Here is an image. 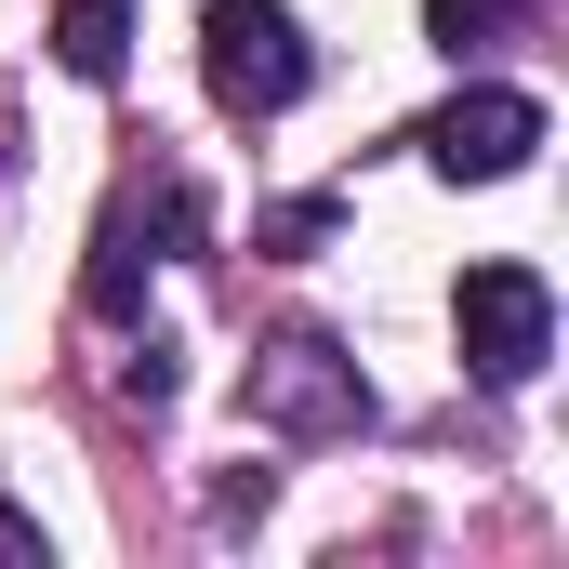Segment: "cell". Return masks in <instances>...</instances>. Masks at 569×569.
Listing matches in <instances>:
<instances>
[{
  "label": "cell",
  "mask_w": 569,
  "mask_h": 569,
  "mask_svg": "<svg viewBox=\"0 0 569 569\" xmlns=\"http://www.w3.org/2000/svg\"><path fill=\"white\" fill-rule=\"evenodd\" d=\"M53 53L80 80H120L133 67V0H53Z\"/></svg>",
  "instance_id": "cell-5"
},
{
  "label": "cell",
  "mask_w": 569,
  "mask_h": 569,
  "mask_svg": "<svg viewBox=\"0 0 569 569\" xmlns=\"http://www.w3.org/2000/svg\"><path fill=\"white\" fill-rule=\"evenodd\" d=\"M252 425H279V437H358L371 425V385H358V358H345L331 331H279V345L252 358Z\"/></svg>",
  "instance_id": "cell-2"
},
{
  "label": "cell",
  "mask_w": 569,
  "mask_h": 569,
  "mask_svg": "<svg viewBox=\"0 0 569 569\" xmlns=\"http://www.w3.org/2000/svg\"><path fill=\"white\" fill-rule=\"evenodd\" d=\"M199 80H212V107H226V120H279L291 93L318 80V53H305L291 0H212V13H199Z\"/></svg>",
  "instance_id": "cell-1"
},
{
  "label": "cell",
  "mask_w": 569,
  "mask_h": 569,
  "mask_svg": "<svg viewBox=\"0 0 569 569\" xmlns=\"http://www.w3.org/2000/svg\"><path fill=\"white\" fill-rule=\"evenodd\" d=\"M425 27L463 53V40H503V27H517V0H425Z\"/></svg>",
  "instance_id": "cell-7"
},
{
  "label": "cell",
  "mask_w": 569,
  "mask_h": 569,
  "mask_svg": "<svg viewBox=\"0 0 569 569\" xmlns=\"http://www.w3.org/2000/svg\"><path fill=\"white\" fill-rule=\"evenodd\" d=\"M0 557H53V543H40V517H27V503H0Z\"/></svg>",
  "instance_id": "cell-8"
},
{
  "label": "cell",
  "mask_w": 569,
  "mask_h": 569,
  "mask_svg": "<svg viewBox=\"0 0 569 569\" xmlns=\"http://www.w3.org/2000/svg\"><path fill=\"white\" fill-rule=\"evenodd\" d=\"M557 358V291L530 266H463V371L477 385H530Z\"/></svg>",
  "instance_id": "cell-3"
},
{
  "label": "cell",
  "mask_w": 569,
  "mask_h": 569,
  "mask_svg": "<svg viewBox=\"0 0 569 569\" xmlns=\"http://www.w3.org/2000/svg\"><path fill=\"white\" fill-rule=\"evenodd\" d=\"M146 266H159V252H146V226H133V212H107V239H93V318H133Z\"/></svg>",
  "instance_id": "cell-6"
},
{
  "label": "cell",
  "mask_w": 569,
  "mask_h": 569,
  "mask_svg": "<svg viewBox=\"0 0 569 569\" xmlns=\"http://www.w3.org/2000/svg\"><path fill=\"white\" fill-rule=\"evenodd\" d=\"M450 172V186H503V172H530V146H543V107L530 93H503V80H477V93H450L425 133H411Z\"/></svg>",
  "instance_id": "cell-4"
}]
</instances>
